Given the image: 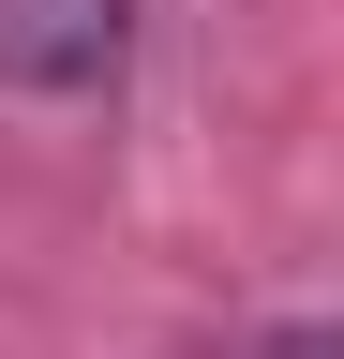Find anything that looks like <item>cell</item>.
Returning <instances> with one entry per match:
<instances>
[{"label": "cell", "mask_w": 344, "mask_h": 359, "mask_svg": "<svg viewBox=\"0 0 344 359\" xmlns=\"http://www.w3.org/2000/svg\"><path fill=\"white\" fill-rule=\"evenodd\" d=\"M135 30V0H0V75L15 90H90Z\"/></svg>", "instance_id": "cell-1"}]
</instances>
